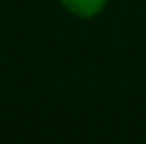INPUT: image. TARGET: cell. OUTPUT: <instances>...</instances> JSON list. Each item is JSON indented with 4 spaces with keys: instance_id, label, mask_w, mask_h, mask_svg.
I'll return each instance as SVG.
<instances>
[{
    "instance_id": "obj_1",
    "label": "cell",
    "mask_w": 146,
    "mask_h": 144,
    "mask_svg": "<svg viewBox=\"0 0 146 144\" xmlns=\"http://www.w3.org/2000/svg\"><path fill=\"white\" fill-rule=\"evenodd\" d=\"M108 0H62V4L66 7L76 17H93L106 7Z\"/></svg>"
}]
</instances>
